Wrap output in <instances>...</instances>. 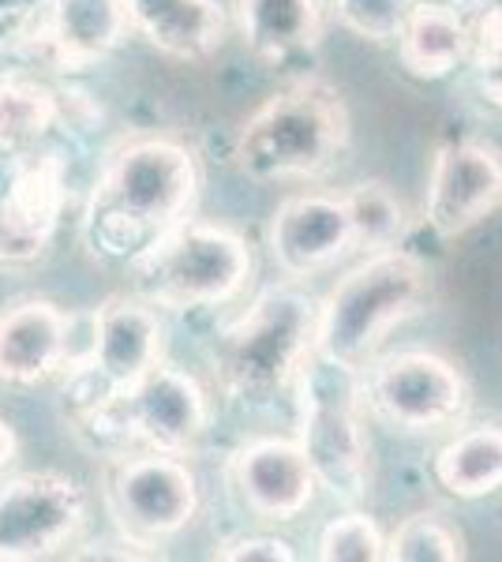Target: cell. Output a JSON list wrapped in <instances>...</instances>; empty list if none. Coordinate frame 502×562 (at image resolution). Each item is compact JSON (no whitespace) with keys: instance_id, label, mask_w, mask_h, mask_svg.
Returning a JSON list of instances; mask_svg holds the SVG:
<instances>
[{"instance_id":"5bb4252c","label":"cell","mask_w":502,"mask_h":562,"mask_svg":"<svg viewBox=\"0 0 502 562\" xmlns=\"http://www.w3.org/2000/svg\"><path fill=\"white\" fill-rule=\"evenodd\" d=\"M230 480L255 518L293 521L312 506L319 480L297 439H252L230 458Z\"/></svg>"},{"instance_id":"2e32d148","label":"cell","mask_w":502,"mask_h":562,"mask_svg":"<svg viewBox=\"0 0 502 562\" xmlns=\"http://www.w3.org/2000/svg\"><path fill=\"white\" fill-rule=\"evenodd\" d=\"M38 53L60 71H87L124 42V0H49L38 20Z\"/></svg>"},{"instance_id":"6da1fadb","label":"cell","mask_w":502,"mask_h":562,"mask_svg":"<svg viewBox=\"0 0 502 562\" xmlns=\"http://www.w3.org/2000/svg\"><path fill=\"white\" fill-rule=\"evenodd\" d=\"M199 199V161L177 139H132L113 150L87 206L94 256L132 262L169 225L185 222Z\"/></svg>"},{"instance_id":"44dd1931","label":"cell","mask_w":502,"mask_h":562,"mask_svg":"<svg viewBox=\"0 0 502 562\" xmlns=\"http://www.w3.org/2000/svg\"><path fill=\"white\" fill-rule=\"evenodd\" d=\"M435 484L454 498H483L502 487V428H465L432 461Z\"/></svg>"},{"instance_id":"f1b7e54d","label":"cell","mask_w":502,"mask_h":562,"mask_svg":"<svg viewBox=\"0 0 502 562\" xmlns=\"http://www.w3.org/2000/svg\"><path fill=\"white\" fill-rule=\"evenodd\" d=\"M49 0H0V45L34 34Z\"/></svg>"},{"instance_id":"7a4b0ae2","label":"cell","mask_w":502,"mask_h":562,"mask_svg":"<svg viewBox=\"0 0 502 562\" xmlns=\"http://www.w3.org/2000/svg\"><path fill=\"white\" fill-rule=\"evenodd\" d=\"M349 147V109L342 90L319 76L286 83L236 132L233 158L252 180H315Z\"/></svg>"},{"instance_id":"3957f363","label":"cell","mask_w":502,"mask_h":562,"mask_svg":"<svg viewBox=\"0 0 502 562\" xmlns=\"http://www.w3.org/2000/svg\"><path fill=\"white\" fill-rule=\"evenodd\" d=\"M432 278L405 248H379L326 293L315 312L312 352L360 371L390 338V330L427 307Z\"/></svg>"},{"instance_id":"9c48e42d","label":"cell","mask_w":502,"mask_h":562,"mask_svg":"<svg viewBox=\"0 0 502 562\" xmlns=\"http://www.w3.org/2000/svg\"><path fill=\"white\" fill-rule=\"evenodd\" d=\"M161 346H166V326L158 307L143 296H109L94 312L90 349L68 383L76 416L113 397L116 390L132 386L161 360Z\"/></svg>"},{"instance_id":"8fae6325","label":"cell","mask_w":502,"mask_h":562,"mask_svg":"<svg viewBox=\"0 0 502 562\" xmlns=\"http://www.w3.org/2000/svg\"><path fill=\"white\" fill-rule=\"evenodd\" d=\"M87 492L68 473H20L0 484V562L60 555L87 529Z\"/></svg>"},{"instance_id":"9a60e30c","label":"cell","mask_w":502,"mask_h":562,"mask_svg":"<svg viewBox=\"0 0 502 562\" xmlns=\"http://www.w3.org/2000/svg\"><path fill=\"white\" fill-rule=\"evenodd\" d=\"M353 248L342 195H293L270 217V256L286 278H312Z\"/></svg>"},{"instance_id":"d6986e66","label":"cell","mask_w":502,"mask_h":562,"mask_svg":"<svg viewBox=\"0 0 502 562\" xmlns=\"http://www.w3.org/2000/svg\"><path fill=\"white\" fill-rule=\"evenodd\" d=\"M236 23L255 57L281 65L312 53L323 38V0H241Z\"/></svg>"},{"instance_id":"cb8c5ba5","label":"cell","mask_w":502,"mask_h":562,"mask_svg":"<svg viewBox=\"0 0 502 562\" xmlns=\"http://www.w3.org/2000/svg\"><path fill=\"white\" fill-rule=\"evenodd\" d=\"M465 551L461 532L439 514H413L387 537L382 562H461Z\"/></svg>"},{"instance_id":"d4e9b609","label":"cell","mask_w":502,"mask_h":562,"mask_svg":"<svg viewBox=\"0 0 502 562\" xmlns=\"http://www.w3.org/2000/svg\"><path fill=\"white\" fill-rule=\"evenodd\" d=\"M315 555L323 562H382V555H387V537L379 532L376 518L353 510L326 521V529L319 532Z\"/></svg>"},{"instance_id":"603a6c76","label":"cell","mask_w":502,"mask_h":562,"mask_svg":"<svg viewBox=\"0 0 502 562\" xmlns=\"http://www.w3.org/2000/svg\"><path fill=\"white\" fill-rule=\"evenodd\" d=\"M353 225V248H394L409 229V214L401 199L382 180H360L342 195Z\"/></svg>"},{"instance_id":"83f0119b","label":"cell","mask_w":502,"mask_h":562,"mask_svg":"<svg viewBox=\"0 0 502 562\" xmlns=\"http://www.w3.org/2000/svg\"><path fill=\"white\" fill-rule=\"evenodd\" d=\"M214 559L222 562H293L297 551L289 540L281 537H233L214 551Z\"/></svg>"},{"instance_id":"ffe728a7","label":"cell","mask_w":502,"mask_h":562,"mask_svg":"<svg viewBox=\"0 0 502 562\" xmlns=\"http://www.w3.org/2000/svg\"><path fill=\"white\" fill-rule=\"evenodd\" d=\"M398 57L409 76L443 79L469 53V23L439 0H416L398 31Z\"/></svg>"},{"instance_id":"277c9868","label":"cell","mask_w":502,"mask_h":562,"mask_svg":"<svg viewBox=\"0 0 502 562\" xmlns=\"http://www.w3.org/2000/svg\"><path fill=\"white\" fill-rule=\"evenodd\" d=\"M319 304L297 285H270L214 334L207 357L233 402L267 405L297 379L315 346Z\"/></svg>"},{"instance_id":"5b68a950","label":"cell","mask_w":502,"mask_h":562,"mask_svg":"<svg viewBox=\"0 0 502 562\" xmlns=\"http://www.w3.org/2000/svg\"><path fill=\"white\" fill-rule=\"evenodd\" d=\"M135 296L166 312L230 304L248 289L255 259L241 233L210 222L169 225L132 262Z\"/></svg>"},{"instance_id":"f546056e","label":"cell","mask_w":502,"mask_h":562,"mask_svg":"<svg viewBox=\"0 0 502 562\" xmlns=\"http://www.w3.org/2000/svg\"><path fill=\"white\" fill-rule=\"evenodd\" d=\"M87 559H161L158 543H147V540H135V537H124L116 532L113 540H102V543H90V551H83Z\"/></svg>"},{"instance_id":"4fadbf2b","label":"cell","mask_w":502,"mask_h":562,"mask_svg":"<svg viewBox=\"0 0 502 562\" xmlns=\"http://www.w3.org/2000/svg\"><path fill=\"white\" fill-rule=\"evenodd\" d=\"M64 161L49 150L15 158L12 184L0 199V262H34L45 256L64 214Z\"/></svg>"},{"instance_id":"30bf717a","label":"cell","mask_w":502,"mask_h":562,"mask_svg":"<svg viewBox=\"0 0 502 562\" xmlns=\"http://www.w3.org/2000/svg\"><path fill=\"white\" fill-rule=\"evenodd\" d=\"M105 503L116 532L147 543H161L185 532L199 514V480L180 454L116 458L105 476Z\"/></svg>"},{"instance_id":"e0dca14e","label":"cell","mask_w":502,"mask_h":562,"mask_svg":"<svg viewBox=\"0 0 502 562\" xmlns=\"http://www.w3.org/2000/svg\"><path fill=\"white\" fill-rule=\"evenodd\" d=\"M71 319L53 301H20L0 312V383L38 386L60 375Z\"/></svg>"},{"instance_id":"ac0fdd59","label":"cell","mask_w":502,"mask_h":562,"mask_svg":"<svg viewBox=\"0 0 502 562\" xmlns=\"http://www.w3.org/2000/svg\"><path fill=\"white\" fill-rule=\"evenodd\" d=\"M127 26L172 60H207L225 42L217 0H124Z\"/></svg>"},{"instance_id":"4dcf8cb0","label":"cell","mask_w":502,"mask_h":562,"mask_svg":"<svg viewBox=\"0 0 502 562\" xmlns=\"http://www.w3.org/2000/svg\"><path fill=\"white\" fill-rule=\"evenodd\" d=\"M20 458V435L8 420H0V473H4L12 461Z\"/></svg>"},{"instance_id":"484cf974","label":"cell","mask_w":502,"mask_h":562,"mask_svg":"<svg viewBox=\"0 0 502 562\" xmlns=\"http://www.w3.org/2000/svg\"><path fill=\"white\" fill-rule=\"evenodd\" d=\"M469 65L472 83L488 105L502 109V8H483L469 23Z\"/></svg>"},{"instance_id":"7c38bea8","label":"cell","mask_w":502,"mask_h":562,"mask_svg":"<svg viewBox=\"0 0 502 562\" xmlns=\"http://www.w3.org/2000/svg\"><path fill=\"white\" fill-rule=\"evenodd\" d=\"M495 211H502V150L483 139L443 143L427 173V225L443 240H454Z\"/></svg>"},{"instance_id":"7402d4cb","label":"cell","mask_w":502,"mask_h":562,"mask_svg":"<svg viewBox=\"0 0 502 562\" xmlns=\"http://www.w3.org/2000/svg\"><path fill=\"white\" fill-rule=\"evenodd\" d=\"M60 121V102L42 79L0 76V158L38 150Z\"/></svg>"},{"instance_id":"4316f807","label":"cell","mask_w":502,"mask_h":562,"mask_svg":"<svg viewBox=\"0 0 502 562\" xmlns=\"http://www.w3.org/2000/svg\"><path fill=\"white\" fill-rule=\"evenodd\" d=\"M416 0H334L337 20L368 42H394Z\"/></svg>"},{"instance_id":"52a82bcc","label":"cell","mask_w":502,"mask_h":562,"mask_svg":"<svg viewBox=\"0 0 502 562\" xmlns=\"http://www.w3.org/2000/svg\"><path fill=\"white\" fill-rule=\"evenodd\" d=\"M76 420L94 439L143 442L158 454L185 458L207 435L210 402L196 375H188L185 368L169 364V360H158L132 386L116 390L113 397L79 413Z\"/></svg>"},{"instance_id":"8992f818","label":"cell","mask_w":502,"mask_h":562,"mask_svg":"<svg viewBox=\"0 0 502 562\" xmlns=\"http://www.w3.org/2000/svg\"><path fill=\"white\" fill-rule=\"evenodd\" d=\"M293 383L300 394L297 442L319 487L337 498H360L371 480V447L360 416L356 371L312 352Z\"/></svg>"},{"instance_id":"ba28073f","label":"cell","mask_w":502,"mask_h":562,"mask_svg":"<svg viewBox=\"0 0 502 562\" xmlns=\"http://www.w3.org/2000/svg\"><path fill=\"white\" fill-rule=\"evenodd\" d=\"M379 420L405 435H435L465 420L472 405L461 368L439 352L405 349L371 360L360 386Z\"/></svg>"}]
</instances>
